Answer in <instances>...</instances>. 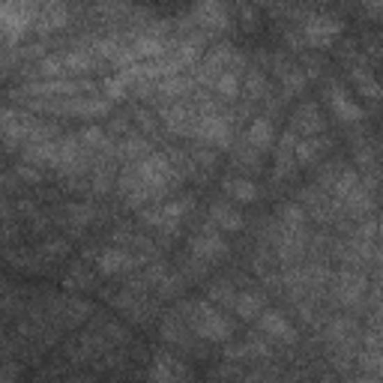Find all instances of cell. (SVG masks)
Masks as SVG:
<instances>
[{"instance_id": "6da1fadb", "label": "cell", "mask_w": 383, "mask_h": 383, "mask_svg": "<svg viewBox=\"0 0 383 383\" xmlns=\"http://www.w3.org/2000/svg\"><path fill=\"white\" fill-rule=\"evenodd\" d=\"M338 33H341V22L336 15L318 13V15H308V22L302 24V36H306V42L315 45V48H327Z\"/></svg>"}, {"instance_id": "7a4b0ae2", "label": "cell", "mask_w": 383, "mask_h": 383, "mask_svg": "<svg viewBox=\"0 0 383 383\" xmlns=\"http://www.w3.org/2000/svg\"><path fill=\"white\" fill-rule=\"evenodd\" d=\"M195 329H198V336H204L207 341H225L230 336V324L213 306H207V302H198L195 306Z\"/></svg>"}, {"instance_id": "3957f363", "label": "cell", "mask_w": 383, "mask_h": 383, "mask_svg": "<svg viewBox=\"0 0 383 383\" xmlns=\"http://www.w3.org/2000/svg\"><path fill=\"white\" fill-rule=\"evenodd\" d=\"M327 102H329L332 111H336V117L341 120V123H357V120L366 117V111H362L341 87H329L327 90Z\"/></svg>"}, {"instance_id": "277c9868", "label": "cell", "mask_w": 383, "mask_h": 383, "mask_svg": "<svg viewBox=\"0 0 383 383\" xmlns=\"http://www.w3.org/2000/svg\"><path fill=\"white\" fill-rule=\"evenodd\" d=\"M189 251H192V255H198V258H204V260H213L219 255H225L228 243L219 234H201V237H195L189 243Z\"/></svg>"}, {"instance_id": "5b68a950", "label": "cell", "mask_w": 383, "mask_h": 383, "mask_svg": "<svg viewBox=\"0 0 383 383\" xmlns=\"http://www.w3.org/2000/svg\"><path fill=\"white\" fill-rule=\"evenodd\" d=\"M258 324H260V329H264L267 336H273L279 341H294V336H297L294 327H290L279 311H264V315L258 318Z\"/></svg>"}, {"instance_id": "8992f818", "label": "cell", "mask_w": 383, "mask_h": 383, "mask_svg": "<svg viewBox=\"0 0 383 383\" xmlns=\"http://www.w3.org/2000/svg\"><path fill=\"white\" fill-rule=\"evenodd\" d=\"M183 213H186V201H174V204H165V207L153 210V213H144V219L159 228H174L177 221L183 219Z\"/></svg>"}, {"instance_id": "52a82bcc", "label": "cell", "mask_w": 383, "mask_h": 383, "mask_svg": "<svg viewBox=\"0 0 383 383\" xmlns=\"http://www.w3.org/2000/svg\"><path fill=\"white\" fill-rule=\"evenodd\" d=\"M273 135H276V129H273V120H267V117H258V120H251V126H249V135L246 141L255 150H267L269 144H273Z\"/></svg>"}, {"instance_id": "ba28073f", "label": "cell", "mask_w": 383, "mask_h": 383, "mask_svg": "<svg viewBox=\"0 0 383 383\" xmlns=\"http://www.w3.org/2000/svg\"><path fill=\"white\" fill-rule=\"evenodd\" d=\"M129 267H132V255H126V251H120V249H111L105 255H99V273H105V276L126 273Z\"/></svg>"}, {"instance_id": "9c48e42d", "label": "cell", "mask_w": 383, "mask_h": 383, "mask_svg": "<svg viewBox=\"0 0 383 383\" xmlns=\"http://www.w3.org/2000/svg\"><path fill=\"white\" fill-rule=\"evenodd\" d=\"M198 135L207 141H216V144H225L228 141V120L225 117H204L198 126Z\"/></svg>"}, {"instance_id": "30bf717a", "label": "cell", "mask_w": 383, "mask_h": 383, "mask_svg": "<svg viewBox=\"0 0 383 383\" xmlns=\"http://www.w3.org/2000/svg\"><path fill=\"white\" fill-rule=\"evenodd\" d=\"M225 192L234 201H240V204H251V201H258V189H255V183H249V180L230 177V180H225Z\"/></svg>"}, {"instance_id": "8fae6325", "label": "cell", "mask_w": 383, "mask_h": 383, "mask_svg": "<svg viewBox=\"0 0 383 383\" xmlns=\"http://www.w3.org/2000/svg\"><path fill=\"white\" fill-rule=\"evenodd\" d=\"M210 219H213L216 228H225V230H240V225H243V219L237 216V210H230L228 204H216L210 210Z\"/></svg>"}, {"instance_id": "7c38bea8", "label": "cell", "mask_w": 383, "mask_h": 383, "mask_svg": "<svg viewBox=\"0 0 383 383\" xmlns=\"http://www.w3.org/2000/svg\"><path fill=\"white\" fill-rule=\"evenodd\" d=\"M234 308H237L240 318H260L264 302H260V297H255V294H240L234 299Z\"/></svg>"}, {"instance_id": "4fadbf2b", "label": "cell", "mask_w": 383, "mask_h": 383, "mask_svg": "<svg viewBox=\"0 0 383 383\" xmlns=\"http://www.w3.org/2000/svg\"><path fill=\"white\" fill-rule=\"evenodd\" d=\"M297 126L306 129V132H320V129H324V120H320V114L311 105H302L297 111Z\"/></svg>"}, {"instance_id": "5bb4252c", "label": "cell", "mask_w": 383, "mask_h": 383, "mask_svg": "<svg viewBox=\"0 0 383 383\" xmlns=\"http://www.w3.org/2000/svg\"><path fill=\"white\" fill-rule=\"evenodd\" d=\"M354 81H357V87H359V93H362V96H368V99H380L383 90H380V84H377L368 72H359V69H357V72H354Z\"/></svg>"}, {"instance_id": "9a60e30c", "label": "cell", "mask_w": 383, "mask_h": 383, "mask_svg": "<svg viewBox=\"0 0 383 383\" xmlns=\"http://www.w3.org/2000/svg\"><path fill=\"white\" fill-rule=\"evenodd\" d=\"M165 48H162V42L159 39H153V36H147V39H138L135 42V48H132V54H135V60L138 57H159Z\"/></svg>"}, {"instance_id": "2e32d148", "label": "cell", "mask_w": 383, "mask_h": 383, "mask_svg": "<svg viewBox=\"0 0 383 383\" xmlns=\"http://www.w3.org/2000/svg\"><path fill=\"white\" fill-rule=\"evenodd\" d=\"M216 90L221 96H237V90H240V78L234 72H221L216 78Z\"/></svg>"}, {"instance_id": "e0dca14e", "label": "cell", "mask_w": 383, "mask_h": 383, "mask_svg": "<svg viewBox=\"0 0 383 383\" xmlns=\"http://www.w3.org/2000/svg\"><path fill=\"white\" fill-rule=\"evenodd\" d=\"M318 150H320V144L318 141H302V144H297V159L299 162H308V159H318Z\"/></svg>"}, {"instance_id": "ac0fdd59", "label": "cell", "mask_w": 383, "mask_h": 383, "mask_svg": "<svg viewBox=\"0 0 383 383\" xmlns=\"http://www.w3.org/2000/svg\"><path fill=\"white\" fill-rule=\"evenodd\" d=\"M281 219H285V225H302V210L299 207H281Z\"/></svg>"}]
</instances>
